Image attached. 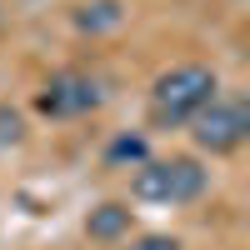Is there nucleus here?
I'll use <instances>...</instances> for the list:
<instances>
[{"label": "nucleus", "instance_id": "f03ea898", "mask_svg": "<svg viewBox=\"0 0 250 250\" xmlns=\"http://www.w3.org/2000/svg\"><path fill=\"white\" fill-rule=\"evenodd\" d=\"M210 190V170L195 155H170V160H140L130 175V195L145 205H190Z\"/></svg>", "mask_w": 250, "mask_h": 250}, {"label": "nucleus", "instance_id": "423d86ee", "mask_svg": "<svg viewBox=\"0 0 250 250\" xmlns=\"http://www.w3.org/2000/svg\"><path fill=\"white\" fill-rule=\"evenodd\" d=\"M120 20H125V10L115 5V0H90V5H80V10H75V25H80V30H90V35L115 30Z\"/></svg>", "mask_w": 250, "mask_h": 250}, {"label": "nucleus", "instance_id": "0eeeda50", "mask_svg": "<svg viewBox=\"0 0 250 250\" xmlns=\"http://www.w3.org/2000/svg\"><path fill=\"white\" fill-rule=\"evenodd\" d=\"M140 160H150V145H145V135H135V130H125V135H115L110 145H105V165H135Z\"/></svg>", "mask_w": 250, "mask_h": 250}, {"label": "nucleus", "instance_id": "39448f33", "mask_svg": "<svg viewBox=\"0 0 250 250\" xmlns=\"http://www.w3.org/2000/svg\"><path fill=\"white\" fill-rule=\"evenodd\" d=\"M130 220H135V210L125 200H100V205H90V215H85V235L100 240V245H115V240L130 235Z\"/></svg>", "mask_w": 250, "mask_h": 250}, {"label": "nucleus", "instance_id": "f257e3e1", "mask_svg": "<svg viewBox=\"0 0 250 250\" xmlns=\"http://www.w3.org/2000/svg\"><path fill=\"white\" fill-rule=\"evenodd\" d=\"M220 95V80H215V70L210 65H170L155 85H150V120L155 125H190L210 100Z\"/></svg>", "mask_w": 250, "mask_h": 250}, {"label": "nucleus", "instance_id": "6e6552de", "mask_svg": "<svg viewBox=\"0 0 250 250\" xmlns=\"http://www.w3.org/2000/svg\"><path fill=\"white\" fill-rule=\"evenodd\" d=\"M15 140H20V115H15L10 105H0V150L15 145Z\"/></svg>", "mask_w": 250, "mask_h": 250}, {"label": "nucleus", "instance_id": "20e7f679", "mask_svg": "<svg viewBox=\"0 0 250 250\" xmlns=\"http://www.w3.org/2000/svg\"><path fill=\"white\" fill-rule=\"evenodd\" d=\"M40 115L50 120H65V115H85L100 105V80L85 75V70H55L45 80V90H40Z\"/></svg>", "mask_w": 250, "mask_h": 250}, {"label": "nucleus", "instance_id": "7ed1b4c3", "mask_svg": "<svg viewBox=\"0 0 250 250\" xmlns=\"http://www.w3.org/2000/svg\"><path fill=\"white\" fill-rule=\"evenodd\" d=\"M190 135H195V145L205 155H230L250 135V105L240 95H215L210 105L190 120Z\"/></svg>", "mask_w": 250, "mask_h": 250}, {"label": "nucleus", "instance_id": "1a4fd4ad", "mask_svg": "<svg viewBox=\"0 0 250 250\" xmlns=\"http://www.w3.org/2000/svg\"><path fill=\"white\" fill-rule=\"evenodd\" d=\"M130 250H185V245H180L175 235H135Z\"/></svg>", "mask_w": 250, "mask_h": 250}]
</instances>
